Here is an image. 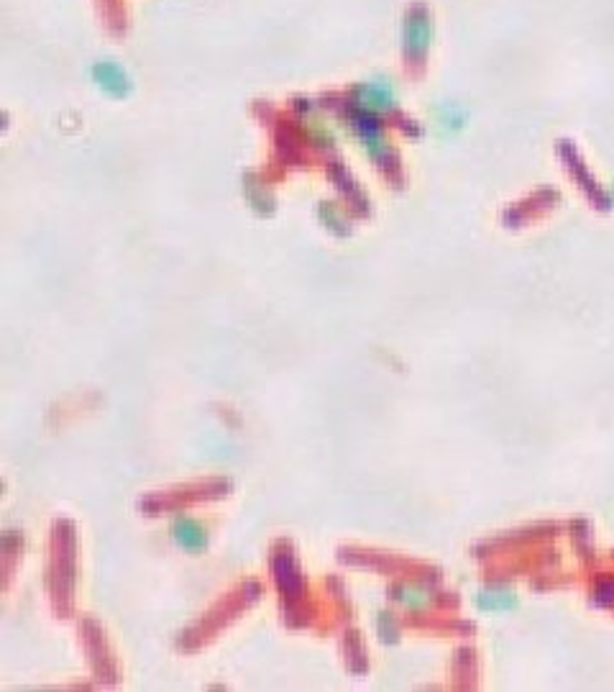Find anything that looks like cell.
Here are the masks:
<instances>
[{
    "label": "cell",
    "mask_w": 614,
    "mask_h": 692,
    "mask_svg": "<svg viewBox=\"0 0 614 692\" xmlns=\"http://www.w3.org/2000/svg\"><path fill=\"white\" fill-rule=\"evenodd\" d=\"M432 39V23L431 16L423 11V8H415L410 11V16L405 21V51L413 54V57H423L428 47H431Z\"/></svg>",
    "instance_id": "cell-1"
},
{
    "label": "cell",
    "mask_w": 614,
    "mask_h": 692,
    "mask_svg": "<svg viewBox=\"0 0 614 692\" xmlns=\"http://www.w3.org/2000/svg\"><path fill=\"white\" fill-rule=\"evenodd\" d=\"M174 539H177V544L184 546V549L198 552V549L205 546V531H202L195 521H190V518H180V521L174 524Z\"/></svg>",
    "instance_id": "cell-4"
},
{
    "label": "cell",
    "mask_w": 614,
    "mask_h": 692,
    "mask_svg": "<svg viewBox=\"0 0 614 692\" xmlns=\"http://www.w3.org/2000/svg\"><path fill=\"white\" fill-rule=\"evenodd\" d=\"M440 123L446 129H461L464 126V111L458 105H443V116H440Z\"/></svg>",
    "instance_id": "cell-6"
},
{
    "label": "cell",
    "mask_w": 614,
    "mask_h": 692,
    "mask_svg": "<svg viewBox=\"0 0 614 692\" xmlns=\"http://www.w3.org/2000/svg\"><path fill=\"white\" fill-rule=\"evenodd\" d=\"M482 608L486 610H499V608H510L515 603V598L510 592H484L479 598Z\"/></svg>",
    "instance_id": "cell-5"
},
{
    "label": "cell",
    "mask_w": 614,
    "mask_h": 692,
    "mask_svg": "<svg viewBox=\"0 0 614 692\" xmlns=\"http://www.w3.org/2000/svg\"><path fill=\"white\" fill-rule=\"evenodd\" d=\"M612 198H614V183H612Z\"/></svg>",
    "instance_id": "cell-7"
},
{
    "label": "cell",
    "mask_w": 614,
    "mask_h": 692,
    "mask_svg": "<svg viewBox=\"0 0 614 692\" xmlns=\"http://www.w3.org/2000/svg\"><path fill=\"white\" fill-rule=\"evenodd\" d=\"M93 77L111 95H126L129 93V75L113 62H98L93 69Z\"/></svg>",
    "instance_id": "cell-3"
},
{
    "label": "cell",
    "mask_w": 614,
    "mask_h": 692,
    "mask_svg": "<svg viewBox=\"0 0 614 692\" xmlns=\"http://www.w3.org/2000/svg\"><path fill=\"white\" fill-rule=\"evenodd\" d=\"M356 105H359L361 111H366V113L387 111V108L395 105V87L387 83V80L364 83L356 90Z\"/></svg>",
    "instance_id": "cell-2"
}]
</instances>
